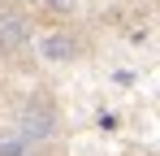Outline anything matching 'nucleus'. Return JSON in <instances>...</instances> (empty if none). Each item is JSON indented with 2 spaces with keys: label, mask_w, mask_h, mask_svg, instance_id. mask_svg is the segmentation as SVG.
<instances>
[{
  "label": "nucleus",
  "mask_w": 160,
  "mask_h": 156,
  "mask_svg": "<svg viewBox=\"0 0 160 156\" xmlns=\"http://www.w3.org/2000/svg\"><path fill=\"white\" fill-rule=\"evenodd\" d=\"M26 44H30L26 18H22L18 9H4V13H0V48H4V52H22Z\"/></svg>",
  "instance_id": "obj_1"
},
{
  "label": "nucleus",
  "mask_w": 160,
  "mask_h": 156,
  "mask_svg": "<svg viewBox=\"0 0 160 156\" xmlns=\"http://www.w3.org/2000/svg\"><path fill=\"white\" fill-rule=\"evenodd\" d=\"M39 52H43L48 61H74V56H78V39H74V35H61V30H56V35H43Z\"/></svg>",
  "instance_id": "obj_2"
},
{
  "label": "nucleus",
  "mask_w": 160,
  "mask_h": 156,
  "mask_svg": "<svg viewBox=\"0 0 160 156\" xmlns=\"http://www.w3.org/2000/svg\"><path fill=\"white\" fill-rule=\"evenodd\" d=\"M30 152H35V143L22 130H4L0 134V156H30Z\"/></svg>",
  "instance_id": "obj_3"
},
{
  "label": "nucleus",
  "mask_w": 160,
  "mask_h": 156,
  "mask_svg": "<svg viewBox=\"0 0 160 156\" xmlns=\"http://www.w3.org/2000/svg\"><path fill=\"white\" fill-rule=\"evenodd\" d=\"M43 4H48V9H56V13H69L78 0H43Z\"/></svg>",
  "instance_id": "obj_4"
}]
</instances>
